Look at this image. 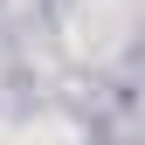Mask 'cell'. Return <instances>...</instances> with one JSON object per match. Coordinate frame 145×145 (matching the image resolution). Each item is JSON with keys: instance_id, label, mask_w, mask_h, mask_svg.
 Instances as JSON below:
<instances>
[{"instance_id": "obj_1", "label": "cell", "mask_w": 145, "mask_h": 145, "mask_svg": "<svg viewBox=\"0 0 145 145\" xmlns=\"http://www.w3.org/2000/svg\"><path fill=\"white\" fill-rule=\"evenodd\" d=\"M83 28H90V35H76L83 48L124 42V28H131V0H83Z\"/></svg>"}, {"instance_id": "obj_2", "label": "cell", "mask_w": 145, "mask_h": 145, "mask_svg": "<svg viewBox=\"0 0 145 145\" xmlns=\"http://www.w3.org/2000/svg\"><path fill=\"white\" fill-rule=\"evenodd\" d=\"M21 145H69V131H28Z\"/></svg>"}]
</instances>
